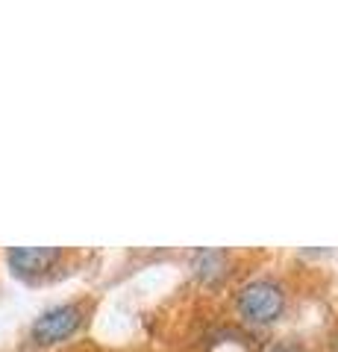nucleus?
<instances>
[{
	"mask_svg": "<svg viewBox=\"0 0 338 352\" xmlns=\"http://www.w3.org/2000/svg\"><path fill=\"white\" fill-rule=\"evenodd\" d=\"M235 308L238 314L244 317L247 323H256V326H268L279 320V314L286 311V294L277 282L271 279H256L244 285L235 296Z\"/></svg>",
	"mask_w": 338,
	"mask_h": 352,
	"instance_id": "f257e3e1",
	"label": "nucleus"
},
{
	"mask_svg": "<svg viewBox=\"0 0 338 352\" xmlns=\"http://www.w3.org/2000/svg\"><path fill=\"white\" fill-rule=\"evenodd\" d=\"M85 320V308L80 302H65V305H53L45 314L32 323V340L39 346H50L59 340H68Z\"/></svg>",
	"mask_w": 338,
	"mask_h": 352,
	"instance_id": "f03ea898",
	"label": "nucleus"
},
{
	"mask_svg": "<svg viewBox=\"0 0 338 352\" xmlns=\"http://www.w3.org/2000/svg\"><path fill=\"white\" fill-rule=\"evenodd\" d=\"M6 261L18 276H39L53 270V264L62 261L59 247H12L6 252Z\"/></svg>",
	"mask_w": 338,
	"mask_h": 352,
	"instance_id": "7ed1b4c3",
	"label": "nucleus"
},
{
	"mask_svg": "<svg viewBox=\"0 0 338 352\" xmlns=\"http://www.w3.org/2000/svg\"><path fill=\"white\" fill-rule=\"evenodd\" d=\"M191 270L198 273L203 282H215L224 276L226 258H224V252H218V250H198L191 256Z\"/></svg>",
	"mask_w": 338,
	"mask_h": 352,
	"instance_id": "20e7f679",
	"label": "nucleus"
},
{
	"mask_svg": "<svg viewBox=\"0 0 338 352\" xmlns=\"http://www.w3.org/2000/svg\"><path fill=\"white\" fill-rule=\"evenodd\" d=\"M268 352H297V346H291V344H277L274 349H268Z\"/></svg>",
	"mask_w": 338,
	"mask_h": 352,
	"instance_id": "39448f33",
	"label": "nucleus"
}]
</instances>
